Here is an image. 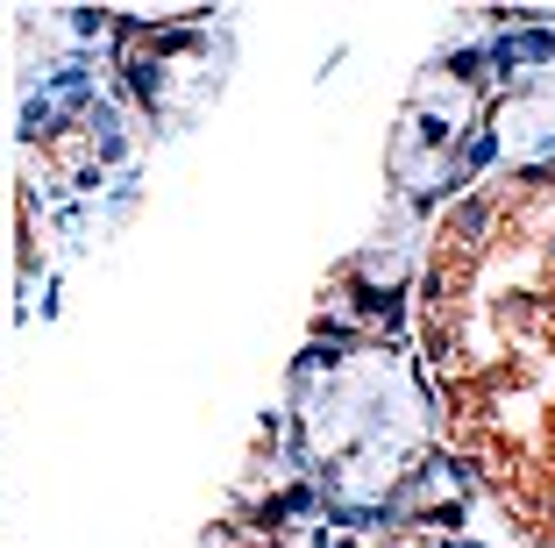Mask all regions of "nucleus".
<instances>
[{"label": "nucleus", "instance_id": "1", "mask_svg": "<svg viewBox=\"0 0 555 548\" xmlns=\"http://www.w3.org/2000/svg\"><path fill=\"white\" fill-rule=\"evenodd\" d=\"M555 307V150L463 186L413 271V349L441 378L491 321Z\"/></svg>", "mask_w": 555, "mask_h": 548}, {"label": "nucleus", "instance_id": "2", "mask_svg": "<svg viewBox=\"0 0 555 548\" xmlns=\"http://www.w3.org/2000/svg\"><path fill=\"white\" fill-rule=\"evenodd\" d=\"M435 428L449 463L534 548H555V307L491 321L435 378Z\"/></svg>", "mask_w": 555, "mask_h": 548}, {"label": "nucleus", "instance_id": "3", "mask_svg": "<svg viewBox=\"0 0 555 548\" xmlns=\"http://www.w3.org/2000/svg\"><path fill=\"white\" fill-rule=\"evenodd\" d=\"M363 548H470V541H456L449 527H413V520H399V527H385L377 541H363Z\"/></svg>", "mask_w": 555, "mask_h": 548}]
</instances>
